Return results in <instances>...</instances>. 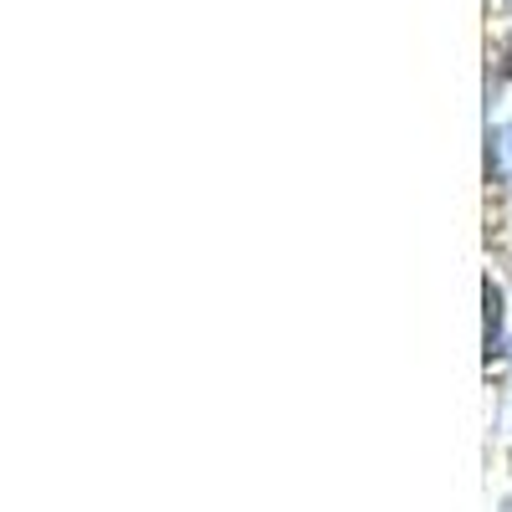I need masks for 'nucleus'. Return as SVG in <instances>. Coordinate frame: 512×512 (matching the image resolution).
<instances>
[{
    "label": "nucleus",
    "mask_w": 512,
    "mask_h": 512,
    "mask_svg": "<svg viewBox=\"0 0 512 512\" xmlns=\"http://www.w3.org/2000/svg\"><path fill=\"white\" fill-rule=\"evenodd\" d=\"M497 139H502V144H497V154H502V159H507V169H512V123L502 128V134H497Z\"/></svg>",
    "instance_id": "nucleus-2"
},
{
    "label": "nucleus",
    "mask_w": 512,
    "mask_h": 512,
    "mask_svg": "<svg viewBox=\"0 0 512 512\" xmlns=\"http://www.w3.org/2000/svg\"><path fill=\"white\" fill-rule=\"evenodd\" d=\"M497 328H502V297H497V287L487 282V359H492V349H497Z\"/></svg>",
    "instance_id": "nucleus-1"
},
{
    "label": "nucleus",
    "mask_w": 512,
    "mask_h": 512,
    "mask_svg": "<svg viewBox=\"0 0 512 512\" xmlns=\"http://www.w3.org/2000/svg\"><path fill=\"white\" fill-rule=\"evenodd\" d=\"M502 67H507V77H512V47H507V62H502Z\"/></svg>",
    "instance_id": "nucleus-3"
}]
</instances>
